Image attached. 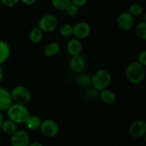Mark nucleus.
Returning <instances> with one entry per match:
<instances>
[{
  "label": "nucleus",
  "mask_w": 146,
  "mask_h": 146,
  "mask_svg": "<svg viewBox=\"0 0 146 146\" xmlns=\"http://www.w3.org/2000/svg\"><path fill=\"white\" fill-rule=\"evenodd\" d=\"M125 74L130 82L133 84H139L145 78V67L138 61H134L128 66Z\"/></svg>",
  "instance_id": "nucleus-1"
},
{
  "label": "nucleus",
  "mask_w": 146,
  "mask_h": 146,
  "mask_svg": "<svg viewBox=\"0 0 146 146\" xmlns=\"http://www.w3.org/2000/svg\"><path fill=\"white\" fill-rule=\"evenodd\" d=\"M9 119L16 123H25L29 117V111L25 105L17 104H12L7 110Z\"/></svg>",
  "instance_id": "nucleus-2"
},
{
  "label": "nucleus",
  "mask_w": 146,
  "mask_h": 146,
  "mask_svg": "<svg viewBox=\"0 0 146 146\" xmlns=\"http://www.w3.org/2000/svg\"><path fill=\"white\" fill-rule=\"evenodd\" d=\"M111 82V76L106 70H98L93 75L91 83L94 88L97 91L106 89Z\"/></svg>",
  "instance_id": "nucleus-3"
},
{
  "label": "nucleus",
  "mask_w": 146,
  "mask_h": 146,
  "mask_svg": "<svg viewBox=\"0 0 146 146\" xmlns=\"http://www.w3.org/2000/svg\"><path fill=\"white\" fill-rule=\"evenodd\" d=\"M13 101L17 104L26 105L31 99V94L29 90L22 86H17L11 92Z\"/></svg>",
  "instance_id": "nucleus-4"
},
{
  "label": "nucleus",
  "mask_w": 146,
  "mask_h": 146,
  "mask_svg": "<svg viewBox=\"0 0 146 146\" xmlns=\"http://www.w3.org/2000/svg\"><path fill=\"white\" fill-rule=\"evenodd\" d=\"M58 25V20L52 14H46L40 19L38 21V28L43 32H51L56 29Z\"/></svg>",
  "instance_id": "nucleus-5"
},
{
  "label": "nucleus",
  "mask_w": 146,
  "mask_h": 146,
  "mask_svg": "<svg viewBox=\"0 0 146 146\" xmlns=\"http://www.w3.org/2000/svg\"><path fill=\"white\" fill-rule=\"evenodd\" d=\"M30 143L29 135L24 130H17L11 135V146H29Z\"/></svg>",
  "instance_id": "nucleus-6"
},
{
  "label": "nucleus",
  "mask_w": 146,
  "mask_h": 146,
  "mask_svg": "<svg viewBox=\"0 0 146 146\" xmlns=\"http://www.w3.org/2000/svg\"><path fill=\"white\" fill-rule=\"evenodd\" d=\"M39 128L43 135L46 138H54L58 133V125L53 120L47 119L41 122Z\"/></svg>",
  "instance_id": "nucleus-7"
},
{
  "label": "nucleus",
  "mask_w": 146,
  "mask_h": 146,
  "mask_svg": "<svg viewBox=\"0 0 146 146\" xmlns=\"http://www.w3.org/2000/svg\"><path fill=\"white\" fill-rule=\"evenodd\" d=\"M129 133L133 138H138L143 137L146 133V122L138 120L133 123L129 128Z\"/></svg>",
  "instance_id": "nucleus-8"
},
{
  "label": "nucleus",
  "mask_w": 146,
  "mask_h": 146,
  "mask_svg": "<svg viewBox=\"0 0 146 146\" xmlns=\"http://www.w3.org/2000/svg\"><path fill=\"white\" fill-rule=\"evenodd\" d=\"M117 24L121 29L128 31L134 26V17L128 12H123L117 18Z\"/></svg>",
  "instance_id": "nucleus-9"
},
{
  "label": "nucleus",
  "mask_w": 146,
  "mask_h": 146,
  "mask_svg": "<svg viewBox=\"0 0 146 146\" xmlns=\"http://www.w3.org/2000/svg\"><path fill=\"white\" fill-rule=\"evenodd\" d=\"M91 33V26L87 22L81 21L74 27V35L78 39H84L88 37Z\"/></svg>",
  "instance_id": "nucleus-10"
},
{
  "label": "nucleus",
  "mask_w": 146,
  "mask_h": 146,
  "mask_svg": "<svg viewBox=\"0 0 146 146\" xmlns=\"http://www.w3.org/2000/svg\"><path fill=\"white\" fill-rule=\"evenodd\" d=\"M11 93L6 88L0 87V111H7L12 105Z\"/></svg>",
  "instance_id": "nucleus-11"
},
{
  "label": "nucleus",
  "mask_w": 146,
  "mask_h": 146,
  "mask_svg": "<svg viewBox=\"0 0 146 146\" xmlns=\"http://www.w3.org/2000/svg\"><path fill=\"white\" fill-rule=\"evenodd\" d=\"M69 66L71 69L75 72H81L86 66L85 58L80 54L72 56L69 61Z\"/></svg>",
  "instance_id": "nucleus-12"
},
{
  "label": "nucleus",
  "mask_w": 146,
  "mask_h": 146,
  "mask_svg": "<svg viewBox=\"0 0 146 146\" xmlns=\"http://www.w3.org/2000/svg\"><path fill=\"white\" fill-rule=\"evenodd\" d=\"M67 51L71 56H76L81 54L82 51V44L78 39H71L67 44Z\"/></svg>",
  "instance_id": "nucleus-13"
},
{
  "label": "nucleus",
  "mask_w": 146,
  "mask_h": 146,
  "mask_svg": "<svg viewBox=\"0 0 146 146\" xmlns=\"http://www.w3.org/2000/svg\"><path fill=\"white\" fill-rule=\"evenodd\" d=\"M61 51V46L58 42L53 41L46 45L44 48V55L47 57H51L58 54Z\"/></svg>",
  "instance_id": "nucleus-14"
},
{
  "label": "nucleus",
  "mask_w": 146,
  "mask_h": 146,
  "mask_svg": "<svg viewBox=\"0 0 146 146\" xmlns=\"http://www.w3.org/2000/svg\"><path fill=\"white\" fill-rule=\"evenodd\" d=\"M10 55L9 45L4 41H0V65L4 64Z\"/></svg>",
  "instance_id": "nucleus-15"
},
{
  "label": "nucleus",
  "mask_w": 146,
  "mask_h": 146,
  "mask_svg": "<svg viewBox=\"0 0 146 146\" xmlns=\"http://www.w3.org/2000/svg\"><path fill=\"white\" fill-rule=\"evenodd\" d=\"M1 128L4 133L9 135H11L17 130V123L10 119L6 120L3 122Z\"/></svg>",
  "instance_id": "nucleus-16"
},
{
  "label": "nucleus",
  "mask_w": 146,
  "mask_h": 146,
  "mask_svg": "<svg viewBox=\"0 0 146 146\" xmlns=\"http://www.w3.org/2000/svg\"><path fill=\"white\" fill-rule=\"evenodd\" d=\"M25 123L29 129L31 131H36L41 126V121L36 115H29Z\"/></svg>",
  "instance_id": "nucleus-17"
},
{
  "label": "nucleus",
  "mask_w": 146,
  "mask_h": 146,
  "mask_svg": "<svg viewBox=\"0 0 146 146\" xmlns=\"http://www.w3.org/2000/svg\"><path fill=\"white\" fill-rule=\"evenodd\" d=\"M100 96H101V100L104 103L108 104H113V103L115 102V98H116L115 93L113 92L111 90H108L107 88L102 90Z\"/></svg>",
  "instance_id": "nucleus-18"
},
{
  "label": "nucleus",
  "mask_w": 146,
  "mask_h": 146,
  "mask_svg": "<svg viewBox=\"0 0 146 146\" xmlns=\"http://www.w3.org/2000/svg\"><path fill=\"white\" fill-rule=\"evenodd\" d=\"M29 38L31 42L38 44L43 38V31L38 27L34 28L30 32Z\"/></svg>",
  "instance_id": "nucleus-19"
},
{
  "label": "nucleus",
  "mask_w": 146,
  "mask_h": 146,
  "mask_svg": "<svg viewBox=\"0 0 146 146\" xmlns=\"http://www.w3.org/2000/svg\"><path fill=\"white\" fill-rule=\"evenodd\" d=\"M51 2L54 8L58 10L64 11L66 9L71 1V0H51Z\"/></svg>",
  "instance_id": "nucleus-20"
},
{
  "label": "nucleus",
  "mask_w": 146,
  "mask_h": 146,
  "mask_svg": "<svg viewBox=\"0 0 146 146\" xmlns=\"http://www.w3.org/2000/svg\"><path fill=\"white\" fill-rule=\"evenodd\" d=\"M128 12L133 17H139L143 12V8L139 4H133L130 6Z\"/></svg>",
  "instance_id": "nucleus-21"
},
{
  "label": "nucleus",
  "mask_w": 146,
  "mask_h": 146,
  "mask_svg": "<svg viewBox=\"0 0 146 146\" xmlns=\"http://www.w3.org/2000/svg\"><path fill=\"white\" fill-rule=\"evenodd\" d=\"M136 34L140 38L143 40H146V22L142 21L137 25L135 29Z\"/></svg>",
  "instance_id": "nucleus-22"
},
{
  "label": "nucleus",
  "mask_w": 146,
  "mask_h": 146,
  "mask_svg": "<svg viewBox=\"0 0 146 146\" xmlns=\"http://www.w3.org/2000/svg\"><path fill=\"white\" fill-rule=\"evenodd\" d=\"M59 33L64 37L71 36L74 34V27L70 24H64L60 27Z\"/></svg>",
  "instance_id": "nucleus-23"
},
{
  "label": "nucleus",
  "mask_w": 146,
  "mask_h": 146,
  "mask_svg": "<svg viewBox=\"0 0 146 146\" xmlns=\"http://www.w3.org/2000/svg\"><path fill=\"white\" fill-rule=\"evenodd\" d=\"M66 11L70 17H76L78 14V7L71 3L66 8Z\"/></svg>",
  "instance_id": "nucleus-24"
},
{
  "label": "nucleus",
  "mask_w": 146,
  "mask_h": 146,
  "mask_svg": "<svg viewBox=\"0 0 146 146\" xmlns=\"http://www.w3.org/2000/svg\"><path fill=\"white\" fill-rule=\"evenodd\" d=\"M77 82L81 86H88L91 83V78L87 75H81L79 77H78Z\"/></svg>",
  "instance_id": "nucleus-25"
},
{
  "label": "nucleus",
  "mask_w": 146,
  "mask_h": 146,
  "mask_svg": "<svg viewBox=\"0 0 146 146\" xmlns=\"http://www.w3.org/2000/svg\"><path fill=\"white\" fill-rule=\"evenodd\" d=\"M4 6L7 7H13L17 5L20 0H0Z\"/></svg>",
  "instance_id": "nucleus-26"
},
{
  "label": "nucleus",
  "mask_w": 146,
  "mask_h": 146,
  "mask_svg": "<svg viewBox=\"0 0 146 146\" xmlns=\"http://www.w3.org/2000/svg\"><path fill=\"white\" fill-rule=\"evenodd\" d=\"M138 62L142 64L143 66H146V50L141 51L138 56Z\"/></svg>",
  "instance_id": "nucleus-27"
},
{
  "label": "nucleus",
  "mask_w": 146,
  "mask_h": 146,
  "mask_svg": "<svg viewBox=\"0 0 146 146\" xmlns=\"http://www.w3.org/2000/svg\"><path fill=\"white\" fill-rule=\"evenodd\" d=\"M71 3L75 5H76L77 7H83V6L86 5L88 1V0H71Z\"/></svg>",
  "instance_id": "nucleus-28"
},
{
  "label": "nucleus",
  "mask_w": 146,
  "mask_h": 146,
  "mask_svg": "<svg viewBox=\"0 0 146 146\" xmlns=\"http://www.w3.org/2000/svg\"><path fill=\"white\" fill-rule=\"evenodd\" d=\"M20 1H21V3H23V4H25V5L31 6L33 5L34 4H35L36 0H20Z\"/></svg>",
  "instance_id": "nucleus-29"
},
{
  "label": "nucleus",
  "mask_w": 146,
  "mask_h": 146,
  "mask_svg": "<svg viewBox=\"0 0 146 146\" xmlns=\"http://www.w3.org/2000/svg\"><path fill=\"white\" fill-rule=\"evenodd\" d=\"M29 146H44L42 143H41L39 142H36V141H35V142H33V143H30L29 145Z\"/></svg>",
  "instance_id": "nucleus-30"
},
{
  "label": "nucleus",
  "mask_w": 146,
  "mask_h": 146,
  "mask_svg": "<svg viewBox=\"0 0 146 146\" xmlns=\"http://www.w3.org/2000/svg\"><path fill=\"white\" fill-rule=\"evenodd\" d=\"M4 115H3V114L1 113V112L0 111V128H1V125H2V123L3 122H4Z\"/></svg>",
  "instance_id": "nucleus-31"
},
{
  "label": "nucleus",
  "mask_w": 146,
  "mask_h": 146,
  "mask_svg": "<svg viewBox=\"0 0 146 146\" xmlns=\"http://www.w3.org/2000/svg\"><path fill=\"white\" fill-rule=\"evenodd\" d=\"M3 78V73H2V70H1V67H0V83H1V80H2Z\"/></svg>",
  "instance_id": "nucleus-32"
},
{
  "label": "nucleus",
  "mask_w": 146,
  "mask_h": 146,
  "mask_svg": "<svg viewBox=\"0 0 146 146\" xmlns=\"http://www.w3.org/2000/svg\"><path fill=\"white\" fill-rule=\"evenodd\" d=\"M144 19H145V21L146 22V12L145 14V16H144Z\"/></svg>",
  "instance_id": "nucleus-33"
},
{
  "label": "nucleus",
  "mask_w": 146,
  "mask_h": 146,
  "mask_svg": "<svg viewBox=\"0 0 146 146\" xmlns=\"http://www.w3.org/2000/svg\"><path fill=\"white\" fill-rule=\"evenodd\" d=\"M144 138H144V139H145V144H146V133H145V135H144Z\"/></svg>",
  "instance_id": "nucleus-34"
},
{
  "label": "nucleus",
  "mask_w": 146,
  "mask_h": 146,
  "mask_svg": "<svg viewBox=\"0 0 146 146\" xmlns=\"http://www.w3.org/2000/svg\"><path fill=\"white\" fill-rule=\"evenodd\" d=\"M7 146H11V145H7Z\"/></svg>",
  "instance_id": "nucleus-35"
},
{
  "label": "nucleus",
  "mask_w": 146,
  "mask_h": 146,
  "mask_svg": "<svg viewBox=\"0 0 146 146\" xmlns=\"http://www.w3.org/2000/svg\"><path fill=\"white\" fill-rule=\"evenodd\" d=\"M133 146H135V145H133Z\"/></svg>",
  "instance_id": "nucleus-36"
}]
</instances>
